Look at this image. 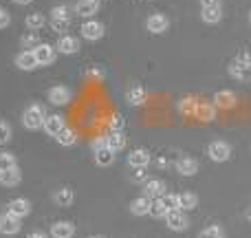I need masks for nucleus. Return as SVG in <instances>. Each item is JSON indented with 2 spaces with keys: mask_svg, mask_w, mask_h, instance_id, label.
<instances>
[{
  "mask_svg": "<svg viewBox=\"0 0 251 238\" xmlns=\"http://www.w3.org/2000/svg\"><path fill=\"white\" fill-rule=\"evenodd\" d=\"M44 119H47V113H44V108L40 104L29 106V108L22 113V124H25V128H29V130L44 128Z\"/></svg>",
  "mask_w": 251,
  "mask_h": 238,
  "instance_id": "nucleus-1",
  "label": "nucleus"
},
{
  "mask_svg": "<svg viewBox=\"0 0 251 238\" xmlns=\"http://www.w3.org/2000/svg\"><path fill=\"white\" fill-rule=\"evenodd\" d=\"M207 155H209V159L212 161H216V163H223V161H229V157H231V146L227 141H212L207 146Z\"/></svg>",
  "mask_w": 251,
  "mask_h": 238,
  "instance_id": "nucleus-2",
  "label": "nucleus"
},
{
  "mask_svg": "<svg viewBox=\"0 0 251 238\" xmlns=\"http://www.w3.org/2000/svg\"><path fill=\"white\" fill-rule=\"evenodd\" d=\"M33 53H35V60H38V66H49V64H53L55 62V47H51V44H44V42H40L38 47L33 49Z\"/></svg>",
  "mask_w": 251,
  "mask_h": 238,
  "instance_id": "nucleus-3",
  "label": "nucleus"
},
{
  "mask_svg": "<svg viewBox=\"0 0 251 238\" xmlns=\"http://www.w3.org/2000/svg\"><path fill=\"white\" fill-rule=\"evenodd\" d=\"M79 31H82V38L91 40V42L104 38V25H101V22H97V20H86Z\"/></svg>",
  "mask_w": 251,
  "mask_h": 238,
  "instance_id": "nucleus-4",
  "label": "nucleus"
},
{
  "mask_svg": "<svg viewBox=\"0 0 251 238\" xmlns=\"http://www.w3.org/2000/svg\"><path fill=\"white\" fill-rule=\"evenodd\" d=\"M47 97L53 106H66L71 102V97H73V93L66 86H53V88H49Z\"/></svg>",
  "mask_w": 251,
  "mask_h": 238,
  "instance_id": "nucleus-5",
  "label": "nucleus"
},
{
  "mask_svg": "<svg viewBox=\"0 0 251 238\" xmlns=\"http://www.w3.org/2000/svg\"><path fill=\"white\" fill-rule=\"evenodd\" d=\"M143 194L152 201L161 199V196L165 194V181H161V179H148V181L143 183Z\"/></svg>",
  "mask_w": 251,
  "mask_h": 238,
  "instance_id": "nucleus-6",
  "label": "nucleus"
},
{
  "mask_svg": "<svg viewBox=\"0 0 251 238\" xmlns=\"http://www.w3.org/2000/svg\"><path fill=\"white\" fill-rule=\"evenodd\" d=\"M170 26V20L163 16V13H152L150 18L146 20V29L150 31V33H163V31H168Z\"/></svg>",
  "mask_w": 251,
  "mask_h": 238,
  "instance_id": "nucleus-7",
  "label": "nucleus"
},
{
  "mask_svg": "<svg viewBox=\"0 0 251 238\" xmlns=\"http://www.w3.org/2000/svg\"><path fill=\"white\" fill-rule=\"evenodd\" d=\"M77 49H79V40L73 38V35H66V33L62 35L55 44V51L62 53V55H73V53H77Z\"/></svg>",
  "mask_w": 251,
  "mask_h": 238,
  "instance_id": "nucleus-8",
  "label": "nucleus"
},
{
  "mask_svg": "<svg viewBox=\"0 0 251 238\" xmlns=\"http://www.w3.org/2000/svg\"><path fill=\"white\" fill-rule=\"evenodd\" d=\"M165 221H168V227L172 232H183L190 223H187V216L181 212V210H172V212L165 214Z\"/></svg>",
  "mask_w": 251,
  "mask_h": 238,
  "instance_id": "nucleus-9",
  "label": "nucleus"
},
{
  "mask_svg": "<svg viewBox=\"0 0 251 238\" xmlns=\"http://www.w3.org/2000/svg\"><path fill=\"white\" fill-rule=\"evenodd\" d=\"M150 152L146 150V148H134L132 152L128 155V165L130 168H148V163H150Z\"/></svg>",
  "mask_w": 251,
  "mask_h": 238,
  "instance_id": "nucleus-10",
  "label": "nucleus"
},
{
  "mask_svg": "<svg viewBox=\"0 0 251 238\" xmlns=\"http://www.w3.org/2000/svg\"><path fill=\"white\" fill-rule=\"evenodd\" d=\"M174 165H176V172L183 177H194L199 172V161L192 159V157H178Z\"/></svg>",
  "mask_w": 251,
  "mask_h": 238,
  "instance_id": "nucleus-11",
  "label": "nucleus"
},
{
  "mask_svg": "<svg viewBox=\"0 0 251 238\" xmlns=\"http://www.w3.org/2000/svg\"><path fill=\"white\" fill-rule=\"evenodd\" d=\"M64 128H66V121L62 115H47V119H44V130H47V134L57 137Z\"/></svg>",
  "mask_w": 251,
  "mask_h": 238,
  "instance_id": "nucleus-12",
  "label": "nucleus"
},
{
  "mask_svg": "<svg viewBox=\"0 0 251 238\" xmlns=\"http://www.w3.org/2000/svg\"><path fill=\"white\" fill-rule=\"evenodd\" d=\"M20 232V218L11 216V214H2L0 216V234L4 236H11V234H18Z\"/></svg>",
  "mask_w": 251,
  "mask_h": 238,
  "instance_id": "nucleus-13",
  "label": "nucleus"
},
{
  "mask_svg": "<svg viewBox=\"0 0 251 238\" xmlns=\"http://www.w3.org/2000/svg\"><path fill=\"white\" fill-rule=\"evenodd\" d=\"M236 102H238V97H236L234 91H218L214 95V106L216 108H234Z\"/></svg>",
  "mask_w": 251,
  "mask_h": 238,
  "instance_id": "nucleus-14",
  "label": "nucleus"
},
{
  "mask_svg": "<svg viewBox=\"0 0 251 238\" xmlns=\"http://www.w3.org/2000/svg\"><path fill=\"white\" fill-rule=\"evenodd\" d=\"M7 212L16 218H25V216H29V212H31V203L26 199H13L11 203H9Z\"/></svg>",
  "mask_w": 251,
  "mask_h": 238,
  "instance_id": "nucleus-15",
  "label": "nucleus"
},
{
  "mask_svg": "<svg viewBox=\"0 0 251 238\" xmlns=\"http://www.w3.org/2000/svg\"><path fill=\"white\" fill-rule=\"evenodd\" d=\"M229 75L236 79V82H240V84L251 82V69H249V66H243L240 62H236V60L229 64Z\"/></svg>",
  "mask_w": 251,
  "mask_h": 238,
  "instance_id": "nucleus-16",
  "label": "nucleus"
},
{
  "mask_svg": "<svg viewBox=\"0 0 251 238\" xmlns=\"http://www.w3.org/2000/svg\"><path fill=\"white\" fill-rule=\"evenodd\" d=\"M106 146H108L115 155H117V152H122L126 148V137H124L122 130H110V132L106 134Z\"/></svg>",
  "mask_w": 251,
  "mask_h": 238,
  "instance_id": "nucleus-17",
  "label": "nucleus"
},
{
  "mask_svg": "<svg viewBox=\"0 0 251 238\" xmlns=\"http://www.w3.org/2000/svg\"><path fill=\"white\" fill-rule=\"evenodd\" d=\"M16 66L20 71H33L38 66V60H35V53L33 51H22L16 55Z\"/></svg>",
  "mask_w": 251,
  "mask_h": 238,
  "instance_id": "nucleus-18",
  "label": "nucleus"
},
{
  "mask_svg": "<svg viewBox=\"0 0 251 238\" xmlns=\"http://www.w3.org/2000/svg\"><path fill=\"white\" fill-rule=\"evenodd\" d=\"M146 97H148L146 88L139 86V84H134V86L128 88V93H126V102H128L130 106H141V104H146Z\"/></svg>",
  "mask_w": 251,
  "mask_h": 238,
  "instance_id": "nucleus-19",
  "label": "nucleus"
},
{
  "mask_svg": "<svg viewBox=\"0 0 251 238\" xmlns=\"http://www.w3.org/2000/svg\"><path fill=\"white\" fill-rule=\"evenodd\" d=\"M75 11L79 13L82 18H91L100 11V0H79L75 4Z\"/></svg>",
  "mask_w": 251,
  "mask_h": 238,
  "instance_id": "nucleus-20",
  "label": "nucleus"
},
{
  "mask_svg": "<svg viewBox=\"0 0 251 238\" xmlns=\"http://www.w3.org/2000/svg\"><path fill=\"white\" fill-rule=\"evenodd\" d=\"M150 205H152V199H148V196L143 194L130 203V212H132L134 216H143V214H150Z\"/></svg>",
  "mask_w": 251,
  "mask_h": 238,
  "instance_id": "nucleus-21",
  "label": "nucleus"
},
{
  "mask_svg": "<svg viewBox=\"0 0 251 238\" xmlns=\"http://www.w3.org/2000/svg\"><path fill=\"white\" fill-rule=\"evenodd\" d=\"M20 181H22V174H20V170H18V165L16 168H11V170L0 172V185H4V187H13V185H18Z\"/></svg>",
  "mask_w": 251,
  "mask_h": 238,
  "instance_id": "nucleus-22",
  "label": "nucleus"
},
{
  "mask_svg": "<svg viewBox=\"0 0 251 238\" xmlns=\"http://www.w3.org/2000/svg\"><path fill=\"white\" fill-rule=\"evenodd\" d=\"M201 18H203V22H207V25H216V22L223 20V7L221 4H216V7H203Z\"/></svg>",
  "mask_w": 251,
  "mask_h": 238,
  "instance_id": "nucleus-23",
  "label": "nucleus"
},
{
  "mask_svg": "<svg viewBox=\"0 0 251 238\" xmlns=\"http://www.w3.org/2000/svg\"><path fill=\"white\" fill-rule=\"evenodd\" d=\"M53 201H55V205H60V208H69V205H73L75 194L69 187H60V190H55V194H53Z\"/></svg>",
  "mask_w": 251,
  "mask_h": 238,
  "instance_id": "nucleus-24",
  "label": "nucleus"
},
{
  "mask_svg": "<svg viewBox=\"0 0 251 238\" xmlns=\"http://www.w3.org/2000/svg\"><path fill=\"white\" fill-rule=\"evenodd\" d=\"M194 117H199L203 121H212L214 117H216V106H214V104H205V102H196Z\"/></svg>",
  "mask_w": 251,
  "mask_h": 238,
  "instance_id": "nucleus-25",
  "label": "nucleus"
},
{
  "mask_svg": "<svg viewBox=\"0 0 251 238\" xmlns=\"http://www.w3.org/2000/svg\"><path fill=\"white\" fill-rule=\"evenodd\" d=\"M95 163L100 168H110L115 163V152L110 148H101V150H95Z\"/></svg>",
  "mask_w": 251,
  "mask_h": 238,
  "instance_id": "nucleus-26",
  "label": "nucleus"
},
{
  "mask_svg": "<svg viewBox=\"0 0 251 238\" xmlns=\"http://www.w3.org/2000/svg\"><path fill=\"white\" fill-rule=\"evenodd\" d=\"M178 196V210L181 212H190V210H194L196 205H199V196L196 194H192V192H181V194H176Z\"/></svg>",
  "mask_w": 251,
  "mask_h": 238,
  "instance_id": "nucleus-27",
  "label": "nucleus"
},
{
  "mask_svg": "<svg viewBox=\"0 0 251 238\" xmlns=\"http://www.w3.org/2000/svg\"><path fill=\"white\" fill-rule=\"evenodd\" d=\"M73 234H75V227L71 225V223L60 221V223H55V225L51 227V236L53 238H73Z\"/></svg>",
  "mask_w": 251,
  "mask_h": 238,
  "instance_id": "nucleus-28",
  "label": "nucleus"
},
{
  "mask_svg": "<svg viewBox=\"0 0 251 238\" xmlns=\"http://www.w3.org/2000/svg\"><path fill=\"white\" fill-rule=\"evenodd\" d=\"M55 141L60 143V146H64V148H69V146H75V141H77V134L73 132V130L69 128V126H66L64 130H62L60 134H57L55 137Z\"/></svg>",
  "mask_w": 251,
  "mask_h": 238,
  "instance_id": "nucleus-29",
  "label": "nucleus"
},
{
  "mask_svg": "<svg viewBox=\"0 0 251 238\" xmlns=\"http://www.w3.org/2000/svg\"><path fill=\"white\" fill-rule=\"evenodd\" d=\"M25 22H26V26H29L31 31H38V29H42V26H44V22H47V18H44L42 13H29Z\"/></svg>",
  "mask_w": 251,
  "mask_h": 238,
  "instance_id": "nucleus-30",
  "label": "nucleus"
},
{
  "mask_svg": "<svg viewBox=\"0 0 251 238\" xmlns=\"http://www.w3.org/2000/svg\"><path fill=\"white\" fill-rule=\"evenodd\" d=\"M16 168V157L11 152H0V172Z\"/></svg>",
  "mask_w": 251,
  "mask_h": 238,
  "instance_id": "nucleus-31",
  "label": "nucleus"
},
{
  "mask_svg": "<svg viewBox=\"0 0 251 238\" xmlns=\"http://www.w3.org/2000/svg\"><path fill=\"white\" fill-rule=\"evenodd\" d=\"M178 110H181L183 115H194L196 113V100H192V97L181 100L178 102Z\"/></svg>",
  "mask_w": 251,
  "mask_h": 238,
  "instance_id": "nucleus-32",
  "label": "nucleus"
},
{
  "mask_svg": "<svg viewBox=\"0 0 251 238\" xmlns=\"http://www.w3.org/2000/svg\"><path fill=\"white\" fill-rule=\"evenodd\" d=\"M199 238H225V232H223V227L212 225V227H207V230L201 232Z\"/></svg>",
  "mask_w": 251,
  "mask_h": 238,
  "instance_id": "nucleus-33",
  "label": "nucleus"
},
{
  "mask_svg": "<svg viewBox=\"0 0 251 238\" xmlns=\"http://www.w3.org/2000/svg\"><path fill=\"white\" fill-rule=\"evenodd\" d=\"M161 203H163V208L168 210V212L178 210V196L176 194H163L161 196Z\"/></svg>",
  "mask_w": 251,
  "mask_h": 238,
  "instance_id": "nucleus-34",
  "label": "nucleus"
},
{
  "mask_svg": "<svg viewBox=\"0 0 251 238\" xmlns=\"http://www.w3.org/2000/svg\"><path fill=\"white\" fill-rule=\"evenodd\" d=\"M11 141V126L0 119V146H7Z\"/></svg>",
  "mask_w": 251,
  "mask_h": 238,
  "instance_id": "nucleus-35",
  "label": "nucleus"
},
{
  "mask_svg": "<svg viewBox=\"0 0 251 238\" xmlns=\"http://www.w3.org/2000/svg\"><path fill=\"white\" fill-rule=\"evenodd\" d=\"M20 42H22V49H25V51H33V49L40 44V40H38V35L35 33H26Z\"/></svg>",
  "mask_w": 251,
  "mask_h": 238,
  "instance_id": "nucleus-36",
  "label": "nucleus"
},
{
  "mask_svg": "<svg viewBox=\"0 0 251 238\" xmlns=\"http://www.w3.org/2000/svg\"><path fill=\"white\" fill-rule=\"evenodd\" d=\"M150 214H152L154 218H161V216H165V214H168V210L163 208L161 199H154V201H152V205H150Z\"/></svg>",
  "mask_w": 251,
  "mask_h": 238,
  "instance_id": "nucleus-37",
  "label": "nucleus"
},
{
  "mask_svg": "<svg viewBox=\"0 0 251 238\" xmlns=\"http://www.w3.org/2000/svg\"><path fill=\"white\" fill-rule=\"evenodd\" d=\"M51 29L57 31V33H64V31L69 29V20H66V18H53V20H51Z\"/></svg>",
  "mask_w": 251,
  "mask_h": 238,
  "instance_id": "nucleus-38",
  "label": "nucleus"
},
{
  "mask_svg": "<svg viewBox=\"0 0 251 238\" xmlns=\"http://www.w3.org/2000/svg\"><path fill=\"white\" fill-rule=\"evenodd\" d=\"M236 62H240L243 66H249L251 69V49H243V51L236 55Z\"/></svg>",
  "mask_w": 251,
  "mask_h": 238,
  "instance_id": "nucleus-39",
  "label": "nucleus"
},
{
  "mask_svg": "<svg viewBox=\"0 0 251 238\" xmlns=\"http://www.w3.org/2000/svg\"><path fill=\"white\" fill-rule=\"evenodd\" d=\"M51 16L53 18H66V20H69V7H64V4H57V7L51 9Z\"/></svg>",
  "mask_w": 251,
  "mask_h": 238,
  "instance_id": "nucleus-40",
  "label": "nucleus"
},
{
  "mask_svg": "<svg viewBox=\"0 0 251 238\" xmlns=\"http://www.w3.org/2000/svg\"><path fill=\"white\" fill-rule=\"evenodd\" d=\"M86 78L88 79H101L104 78V71H101L100 66H91V69L86 71Z\"/></svg>",
  "mask_w": 251,
  "mask_h": 238,
  "instance_id": "nucleus-41",
  "label": "nucleus"
},
{
  "mask_svg": "<svg viewBox=\"0 0 251 238\" xmlns=\"http://www.w3.org/2000/svg\"><path fill=\"white\" fill-rule=\"evenodd\" d=\"M134 170V174H132V179L137 183H141V181H146L148 179V172H146V168H132Z\"/></svg>",
  "mask_w": 251,
  "mask_h": 238,
  "instance_id": "nucleus-42",
  "label": "nucleus"
},
{
  "mask_svg": "<svg viewBox=\"0 0 251 238\" xmlns=\"http://www.w3.org/2000/svg\"><path fill=\"white\" fill-rule=\"evenodd\" d=\"M110 126H113V130H122L124 128V117L122 115H113V117H110Z\"/></svg>",
  "mask_w": 251,
  "mask_h": 238,
  "instance_id": "nucleus-43",
  "label": "nucleus"
},
{
  "mask_svg": "<svg viewBox=\"0 0 251 238\" xmlns=\"http://www.w3.org/2000/svg\"><path fill=\"white\" fill-rule=\"evenodd\" d=\"M11 22V18H9V13L4 11V9H0V29H4V26Z\"/></svg>",
  "mask_w": 251,
  "mask_h": 238,
  "instance_id": "nucleus-44",
  "label": "nucleus"
},
{
  "mask_svg": "<svg viewBox=\"0 0 251 238\" xmlns=\"http://www.w3.org/2000/svg\"><path fill=\"white\" fill-rule=\"evenodd\" d=\"M101 148H108V146H106V137H97L95 139V141H93V150H101Z\"/></svg>",
  "mask_w": 251,
  "mask_h": 238,
  "instance_id": "nucleus-45",
  "label": "nucleus"
},
{
  "mask_svg": "<svg viewBox=\"0 0 251 238\" xmlns=\"http://www.w3.org/2000/svg\"><path fill=\"white\" fill-rule=\"evenodd\" d=\"M221 4V0H201V7H216Z\"/></svg>",
  "mask_w": 251,
  "mask_h": 238,
  "instance_id": "nucleus-46",
  "label": "nucleus"
},
{
  "mask_svg": "<svg viewBox=\"0 0 251 238\" xmlns=\"http://www.w3.org/2000/svg\"><path fill=\"white\" fill-rule=\"evenodd\" d=\"M26 238H47V234H42V232H33V234H29Z\"/></svg>",
  "mask_w": 251,
  "mask_h": 238,
  "instance_id": "nucleus-47",
  "label": "nucleus"
},
{
  "mask_svg": "<svg viewBox=\"0 0 251 238\" xmlns=\"http://www.w3.org/2000/svg\"><path fill=\"white\" fill-rule=\"evenodd\" d=\"M13 2H18V4H29L31 0H13Z\"/></svg>",
  "mask_w": 251,
  "mask_h": 238,
  "instance_id": "nucleus-48",
  "label": "nucleus"
},
{
  "mask_svg": "<svg viewBox=\"0 0 251 238\" xmlns=\"http://www.w3.org/2000/svg\"><path fill=\"white\" fill-rule=\"evenodd\" d=\"M247 218H249V221H251V208L247 210Z\"/></svg>",
  "mask_w": 251,
  "mask_h": 238,
  "instance_id": "nucleus-49",
  "label": "nucleus"
},
{
  "mask_svg": "<svg viewBox=\"0 0 251 238\" xmlns=\"http://www.w3.org/2000/svg\"><path fill=\"white\" fill-rule=\"evenodd\" d=\"M88 238H104V236H88Z\"/></svg>",
  "mask_w": 251,
  "mask_h": 238,
  "instance_id": "nucleus-50",
  "label": "nucleus"
},
{
  "mask_svg": "<svg viewBox=\"0 0 251 238\" xmlns=\"http://www.w3.org/2000/svg\"><path fill=\"white\" fill-rule=\"evenodd\" d=\"M249 22H251V13H249Z\"/></svg>",
  "mask_w": 251,
  "mask_h": 238,
  "instance_id": "nucleus-51",
  "label": "nucleus"
}]
</instances>
